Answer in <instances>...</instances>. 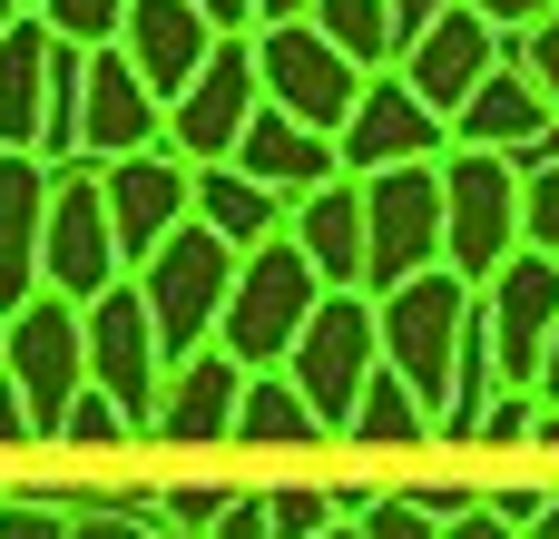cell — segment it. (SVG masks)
<instances>
[{
    "mask_svg": "<svg viewBox=\"0 0 559 539\" xmlns=\"http://www.w3.org/2000/svg\"><path fill=\"white\" fill-rule=\"evenodd\" d=\"M138 432H147V422H138L108 383H88V393L69 403V422H59V442H69V452H128Z\"/></svg>",
    "mask_w": 559,
    "mask_h": 539,
    "instance_id": "83f0119b",
    "label": "cell"
},
{
    "mask_svg": "<svg viewBox=\"0 0 559 539\" xmlns=\"http://www.w3.org/2000/svg\"><path fill=\"white\" fill-rule=\"evenodd\" d=\"M472 10H491L501 29H531V20H540V10H559V0H472Z\"/></svg>",
    "mask_w": 559,
    "mask_h": 539,
    "instance_id": "b9f144b4",
    "label": "cell"
},
{
    "mask_svg": "<svg viewBox=\"0 0 559 539\" xmlns=\"http://www.w3.org/2000/svg\"><path fill=\"white\" fill-rule=\"evenodd\" d=\"M373 363H383V304H373V285H334L324 304H314V324L295 334V383H305V403L324 412V432L344 442L354 432V403H364V383H373Z\"/></svg>",
    "mask_w": 559,
    "mask_h": 539,
    "instance_id": "5b68a950",
    "label": "cell"
},
{
    "mask_svg": "<svg viewBox=\"0 0 559 539\" xmlns=\"http://www.w3.org/2000/svg\"><path fill=\"white\" fill-rule=\"evenodd\" d=\"M531 539H559V501H540V520H531Z\"/></svg>",
    "mask_w": 559,
    "mask_h": 539,
    "instance_id": "bcb514c9",
    "label": "cell"
},
{
    "mask_svg": "<svg viewBox=\"0 0 559 539\" xmlns=\"http://www.w3.org/2000/svg\"><path fill=\"white\" fill-rule=\"evenodd\" d=\"M481 314H491L501 373L540 393V363H550V334H559V255L550 245H521V255L481 285Z\"/></svg>",
    "mask_w": 559,
    "mask_h": 539,
    "instance_id": "5bb4252c",
    "label": "cell"
},
{
    "mask_svg": "<svg viewBox=\"0 0 559 539\" xmlns=\"http://www.w3.org/2000/svg\"><path fill=\"white\" fill-rule=\"evenodd\" d=\"M246 383H255V363L226 354V344L177 354V363H167V393H157V442H177V452H216V442H236V403H246Z\"/></svg>",
    "mask_w": 559,
    "mask_h": 539,
    "instance_id": "9a60e30c",
    "label": "cell"
},
{
    "mask_svg": "<svg viewBox=\"0 0 559 539\" xmlns=\"http://www.w3.org/2000/svg\"><path fill=\"white\" fill-rule=\"evenodd\" d=\"M88 383H108L147 432H157V393H167V334L138 295V275H118L98 304H88Z\"/></svg>",
    "mask_w": 559,
    "mask_h": 539,
    "instance_id": "8fae6325",
    "label": "cell"
},
{
    "mask_svg": "<svg viewBox=\"0 0 559 539\" xmlns=\"http://www.w3.org/2000/svg\"><path fill=\"white\" fill-rule=\"evenodd\" d=\"M344 59H364V69H403V20H393V0H314L305 10Z\"/></svg>",
    "mask_w": 559,
    "mask_h": 539,
    "instance_id": "4316f807",
    "label": "cell"
},
{
    "mask_svg": "<svg viewBox=\"0 0 559 539\" xmlns=\"http://www.w3.org/2000/svg\"><path fill=\"white\" fill-rule=\"evenodd\" d=\"M197 10H206L216 29H265V10H255V0H197Z\"/></svg>",
    "mask_w": 559,
    "mask_h": 539,
    "instance_id": "60d3db41",
    "label": "cell"
},
{
    "mask_svg": "<svg viewBox=\"0 0 559 539\" xmlns=\"http://www.w3.org/2000/svg\"><path fill=\"white\" fill-rule=\"evenodd\" d=\"M108 177V216H118V245H128V275L197 216V157L177 147H138V157H98Z\"/></svg>",
    "mask_w": 559,
    "mask_h": 539,
    "instance_id": "4fadbf2b",
    "label": "cell"
},
{
    "mask_svg": "<svg viewBox=\"0 0 559 539\" xmlns=\"http://www.w3.org/2000/svg\"><path fill=\"white\" fill-rule=\"evenodd\" d=\"M0 539H69L59 501H0Z\"/></svg>",
    "mask_w": 559,
    "mask_h": 539,
    "instance_id": "e575fe53",
    "label": "cell"
},
{
    "mask_svg": "<svg viewBox=\"0 0 559 539\" xmlns=\"http://www.w3.org/2000/svg\"><path fill=\"white\" fill-rule=\"evenodd\" d=\"M531 432H540V393H531V383H501L491 412H481V442H491V452H521Z\"/></svg>",
    "mask_w": 559,
    "mask_h": 539,
    "instance_id": "1f68e13d",
    "label": "cell"
},
{
    "mask_svg": "<svg viewBox=\"0 0 559 539\" xmlns=\"http://www.w3.org/2000/svg\"><path fill=\"white\" fill-rule=\"evenodd\" d=\"M138 147H167V98L108 39V49H88V157H138Z\"/></svg>",
    "mask_w": 559,
    "mask_h": 539,
    "instance_id": "ffe728a7",
    "label": "cell"
},
{
    "mask_svg": "<svg viewBox=\"0 0 559 539\" xmlns=\"http://www.w3.org/2000/svg\"><path fill=\"white\" fill-rule=\"evenodd\" d=\"M511 59H521V69H531V79L559 98V10H540L531 29H511Z\"/></svg>",
    "mask_w": 559,
    "mask_h": 539,
    "instance_id": "d6a6232c",
    "label": "cell"
},
{
    "mask_svg": "<svg viewBox=\"0 0 559 539\" xmlns=\"http://www.w3.org/2000/svg\"><path fill=\"white\" fill-rule=\"evenodd\" d=\"M255 69H265V98L275 108H295L305 128H344L354 118V98H364V59H344L314 20H265L255 29Z\"/></svg>",
    "mask_w": 559,
    "mask_h": 539,
    "instance_id": "ba28073f",
    "label": "cell"
},
{
    "mask_svg": "<svg viewBox=\"0 0 559 539\" xmlns=\"http://www.w3.org/2000/svg\"><path fill=\"white\" fill-rule=\"evenodd\" d=\"M373 304H383V363L442 412V403H452V373H462V334H472V314H481V285L452 275V265H423L413 285H393V295H373Z\"/></svg>",
    "mask_w": 559,
    "mask_h": 539,
    "instance_id": "7a4b0ae2",
    "label": "cell"
},
{
    "mask_svg": "<svg viewBox=\"0 0 559 539\" xmlns=\"http://www.w3.org/2000/svg\"><path fill=\"white\" fill-rule=\"evenodd\" d=\"M442 539H531V530H521L511 511H491V501H472V511H452V520H442Z\"/></svg>",
    "mask_w": 559,
    "mask_h": 539,
    "instance_id": "8d00e7d4",
    "label": "cell"
},
{
    "mask_svg": "<svg viewBox=\"0 0 559 539\" xmlns=\"http://www.w3.org/2000/svg\"><path fill=\"white\" fill-rule=\"evenodd\" d=\"M20 442H39V412H29V393H20V373L0 363V452H20Z\"/></svg>",
    "mask_w": 559,
    "mask_h": 539,
    "instance_id": "d590c367",
    "label": "cell"
},
{
    "mask_svg": "<svg viewBox=\"0 0 559 539\" xmlns=\"http://www.w3.org/2000/svg\"><path fill=\"white\" fill-rule=\"evenodd\" d=\"M364 539H442V511H432V501H413V491H373Z\"/></svg>",
    "mask_w": 559,
    "mask_h": 539,
    "instance_id": "4dcf8cb0",
    "label": "cell"
},
{
    "mask_svg": "<svg viewBox=\"0 0 559 539\" xmlns=\"http://www.w3.org/2000/svg\"><path fill=\"white\" fill-rule=\"evenodd\" d=\"M29 10H39V0H29Z\"/></svg>",
    "mask_w": 559,
    "mask_h": 539,
    "instance_id": "f907efd6",
    "label": "cell"
},
{
    "mask_svg": "<svg viewBox=\"0 0 559 539\" xmlns=\"http://www.w3.org/2000/svg\"><path fill=\"white\" fill-rule=\"evenodd\" d=\"M265 511H275V539H314V530H334V520H344V501H334V491H314V481H275V491H265Z\"/></svg>",
    "mask_w": 559,
    "mask_h": 539,
    "instance_id": "f1b7e54d",
    "label": "cell"
},
{
    "mask_svg": "<svg viewBox=\"0 0 559 539\" xmlns=\"http://www.w3.org/2000/svg\"><path fill=\"white\" fill-rule=\"evenodd\" d=\"M0 363L20 373L29 412H39V442H59L69 403L88 393V304H79V295H59V285H39L29 304H10V334H0Z\"/></svg>",
    "mask_w": 559,
    "mask_h": 539,
    "instance_id": "8992f818",
    "label": "cell"
},
{
    "mask_svg": "<svg viewBox=\"0 0 559 539\" xmlns=\"http://www.w3.org/2000/svg\"><path fill=\"white\" fill-rule=\"evenodd\" d=\"M559 137V98L521 69V59H501L472 98H462V118H452V147H511V157H531V147H550Z\"/></svg>",
    "mask_w": 559,
    "mask_h": 539,
    "instance_id": "d6986e66",
    "label": "cell"
},
{
    "mask_svg": "<svg viewBox=\"0 0 559 539\" xmlns=\"http://www.w3.org/2000/svg\"><path fill=\"white\" fill-rule=\"evenodd\" d=\"M197 216H206L216 236H236V245H265V236H285V226H295V196H285V187H265L255 167L216 157V167H197Z\"/></svg>",
    "mask_w": 559,
    "mask_h": 539,
    "instance_id": "603a6c76",
    "label": "cell"
},
{
    "mask_svg": "<svg viewBox=\"0 0 559 539\" xmlns=\"http://www.w3.org/2000/svg\"><path fill=\"white\" fill-rule=\"evenodd\" d=\"M255 108H265V69H255V29H226L216 39V59L187 79V98L167 108V147L177 157H197V167H216V157H236V137L255 128Z\"/></svg>",
    "mask_w": 559,
    "mask_h": 539,
    "instance_id": "9c48e42d",
    "label": "cell"
},
{
    "mask_svg": "<svg viewBox=\"0 0 559 539\" xmlns=\"http://www.w3.org/2000/svg\"><path fill=\"white\" fill-rule=\"evenodd\" d=\"M0 334H10V304H0Z\"/></svg>",
    "mask_w": 559,
    "mask_h": 539,
    "instance_id": "681fc988",
    "label": "cell"
},
{
    "mask_svg": "<svg viewBox=\"0 0 559 539\" xmlns=\"http://www.w3.org/2000/svg\"><path fill=\"white\" fill-rule=\"evenodd\" d=\"M334 147H344L354 177H373V167H403V157H452V118L403 69H373L364 98H354V118L334 128Z\"/></svg>",
    "mask_w": 559,
    "mask_h": 539,
    "instance_id": "7c38bea8",
    "label": "cell"
},
{
    "mask_svg": "<svg viewBox=\"0 0 559 539\" xmlns=\"http://www.w3.org/2000/svg\"><path fill=\"white\" fill-rule=\"evenodd\" d=\"M118 275H128V245H118V216H108V177H98V157H69L59 196H49V285L98 304Z\"/></svg>",
    "mask_w": 559,
    "mask_h": 539,
    "instance_id": "30bf717a",
    "label": "cell"
},
{
    "mask_svg": "<svg viewBox=\"0 0 559 539\" xmlns=\"http://www.w3.org/2000/svg\"><path fill=\"white\" fill-rule=\"evenodd\" d=\"M147 539H206V530H187V520H167V511H157V520H147Z\"/></svg>",
    "mask_w": 559,
    "mask_h": 539,
    "instance_id": "7bdbcfd3",
    "label": "cell"
},
{
    "mask_svg": "<svg viewBox=\"0 0 559 539\" xmlns=\"http://www.w3.org/2000/svg\"><path fill=\"white\" fill-rule=\"evenodd\" d=\"M39 20H49L59 39H79V49H108V39L128 29V0H39Z\"/></svg>",
    "mask_w": 559,
    "mask_h": 539,
    "instance_id": "f546056e",
    "label": "cell"
},
{
    "mask_svg": "<svg viewBox=\"0 0 559 539\" xmlns=\"http://www.w3.org/2000/svg\"><path fill=\"white\" fill-rule=\"evenodd\" d=\"M49 196L59 167L39 147H0V304H29L49 285Z\"/></svg>",
    "mask_w": 559,
    "mask_h": 539,
    "instance_id": "e0dca14e",
    "label": "cell"
},
{
    "mask_svg": "<svg viewBox=\"0 0 559 539\" xmlns=\"http://www.w3.org/2000/svg\"><path fill=\"white\" fill-rule=\"evenodd\" d=\"M540 403H559V334H550V363H540Z\"/></svg>",
    "mask_w": 559,
    "mask_h": 539,
    "instance_id": "ee69618b",
    "label": "cell"
},
{
    "mask_svg": "<svg viewBox=\"0 0 559 539\" xmlns=\"http://www.w3.org/2000/svg\"><path fill=\"white\" fill-rule=\"evenodd\" d=\"M255 10H265V20H305L314 0H255Z\"/></svg>",
    "mask_w": 559,
    "mask_h": 539,
    "instance_id": "f6af8a7d",
    "label": "cell"
},
{
    "mask_svg": "<svg viewBox=\"0 0 559 539\" xmlns=\"http://www.w3.org/2000/svg\"><path fill=\"white\" fill-rule=\"evenodd\" d=\"M216 539H275V511H265V491H236V501H226V520H216Z\"/></svg>",
    "mask_w": 559,
    "mask_h": 539,
    "instance_id": "74e56055",
    "label": "cell"
},
{
    "mask_svg": "<svg viewBox=\"0 0 559 539\" xmlns=\"http://www.w3.org/2000/svg\"><path fill=\"white\" fill-rule=\"evenodd\" d=\"M314 539H364V520H334V530H314Z\"/></svg>",
    "mask_w": 559,
    "mask_h": 539,
    "instance_id": "c3c4849f",
    "label": "cell"
},
{
    "mask_svg": "<svg viewBox=\"0 0 559 539\" xmlns=\"http://www.w3.org/2000/svg\"><path fill=\"white\" fill-rule=\"evenodd\" d=\"M324 295H334V285H324V265H314V255L295 245V226H285V236L246 245L216 344H226V354H246L255 373H275V363H295V334L314 324V304H324Z\"/></svg>",
    "mask_w": 559,
    "mask_h": 539,
    "instance_id": "6da1fadb",
    "label": "cell"
},
{
    "mask_svg": "<svg viewBox=\"0 0 559 539\" xmlns=\"http://www.w3.org/2000/svg\"><path fill=\"white\" fill-rule=\"evenodd\" d=\"M236 442H246V452H314V442H334V432H324V412L305 403V383L275 363V373L246 383V403H236Z\"/></svg>",
    "mask_w": 559,
    "mask_h": 539,
    "instance_id": "d4e9b609",
    "label": "cell"
},
{
    "mask_svg": "<svg viewBox=\"0 0 559 539\" xmlns=\"http://www.w3.org/2000/svg\"><path fill=\"white\" fill-rule=\"evenodd\" d=\"M20 20H29V0H0V39H10V29H20Z\"/></svg>",
    "mask_w": 559,
    "mask_h": 539,
    "instance_id": "7dc6e473",
    "label": "cell"
},
{
    "mask_svg": "<svg viewBox=\"0 0 559 539\" xmlns=\"http://www.w3.org/2000/svg\"><path fill=\"white\" fill-rule=\"evenodd\" d=\"M236 265H246V245L216 236L206 216H187V226L138 265V295H147V314H157V334H167V363L197 354V344H216L226 295H236Z\"/></svg>",
    "mask_w": 559,
    "mask_h": 539,
    "instance_id": "3957f363",
    "label": "cell"
},
{
    "mask_svg": "<svg viewBox=\"0 0 559 539\" xmlns=\"http://www.w3.org/2000/svg\"><path fill=\"white\" fill-rule=\"evenodd\" d=\"M226 501H236L226 481H187V491H167L157 511H167V520H187V530H206V539H216V520H226Z\"/></svg>",
    "mask_w": 559,
    "mask_h": 539,
    "instance_id": "836d02e7",
    "label": "cell"
},
{
    "mask_svg": "<svg viewBox=\"0 0 559 539\" xmlns=\"http://www.w3.org/2000/svg\"><path fill=\"white\" fill-rule=\"evenodd\" d=\"M295 245L324 265V285H364L373 275V216H364V177H324L295 196Z\"/></svg>",
    "mask_w": 559,
    "mask_h": 539,
    "instance_id": "44dd1931",
    "label": "cell"
},
{
    "mask_svg": "<svg viewBox=\"0 0 559 539\" xmlns=\"http://www.w3.org/2000/svg\"><path fill=\"white\" fill-rule=\"evenodd\" d=\"M236 167H255L265 187H285V196H305V187H324V177H344V147H334V128H305L295 108H255V128L236 137Z\"/></svg>",
    "mask_w": 559,
    "mask_h": 539,
    "instance_id": "7402d4cb",
    "label": "cell"
},
{
    "mask_svg": "<svg viewBox=\"0 0 559 539\" xmlns=\"http://www.w3.org/2000/svg\"><path fill=\"white\" fill-rule=\"evenodd\" d=\"M49 59H59V29L29 10V20L0 39V147H39V118H49Z\"/></svg>",
    "mask_w": 559,
    "mask_h": 539,
    "instance_id": "cb8c5ba5",
    "label": "cell"
},
{
    "mask_svg": "<svg viewBox=\"0 0 559 539\" xmlns=\"http://www.w3.org/2000/svg\"><path fill=\"white\" fill-rule=\"evenodd\" d=\"M442 10H462V0H393V20H403V49H413V39H423Z\"/></svg>",
    "mask_w": 559,
    "mask_h": 539,
    "instance_id": "f35d334b",
    "label": "cell"
},
{
    "mask_svg": "<svg viewBox=\"0 0 559 539\" xmlns=\"http://www.w3.org/2000/svg\"><path fill=\"white\" fill-rule=\"evenodd\" d=\"M442 177H452V275H472V285H491L531 236H521V157L511 147H452L442 157Z\"/></svg>",
    "mask_w": 559,
    "mask_h": 539,
    "instance_id": "52a82bcc",
    "label": "cell"
},
{
    "mask_svg": "<svg viewBox=\"0 0 559 539\" xmlns=\"http://www.w3.org/2000/svg\"><path fill=\"white\" fill-rule=\"evenodd\" d=\"M216 39H226V29H216L197 0H128V29H118V49L138 59V79H147L167 108H177V98H187V79L216 59Z\"/></svg>",
    "mask_w": 559,
    "mask_h": 539,
    "instance_id": "ac0fdd59",
    "label": "cell"
},
{
    "mask_svg": "<svg viewBox=\"0 0 559 539\" xmlns=\"http://www.w3.org/2000/svg\"><path fill=\"white\" fill-rule=\"evenodd\" d=\"M501 59H511V29H501L491 10H472V0H462V10H442V20L403 49V79H413L442 118H462V98H472Z\"/></svg>",
    "mask_w": 559,
    "mask_h": 539,
    "instance_id": "2e32d148",
    "label": "cell"
},
{
    "mask_svg": "<svg viewBox=\"0 0 559 539\" xmlns=\"http://www.w3.org/2000/svg\"><path fill=\"white\" fill-rule=\"evenodd\" d=\"M364 216H373V295L413 285L423 265L452 255V177L442 157H403V167H373L364 177Z\"/></svg>",
    "mask_w": 559,
    "mask_h": 539,
    "instance_id": "277c9868",
    "label": "cell"
},
{
    "mask_svg": "<svg viewBox=\"0 0 559 539\" xmlns=\"http://www.w3.org/2000/svg\"><path fill=\"white\" fill-rule=\"evenodd\" d=\"M540 501H550V491H521V481H501V491H491V511H511V520H521V530H531V520H540Z\"/></svg>",
    "mask_w": 559,
    "mask_h": 539,
    "instance_id": "ab89813d",
    "label": "cell"
},
{
    "mask_svg": "<svg viewBox=\"0 0 559 539\" xmlns=\"http://www.w3.org/2000/svg\"><path fill=\"white\" fill-rule=\"evenodd\" d=\"M344 442H364V452H423V442H442V432H432V403H423L393 363H373V383H364Z\"/></svg>",
    "mask_w": 559,
    "mask_h": 539,
    "instance_id": "484cf974",
    "label": "cell"
}]
</instances>
